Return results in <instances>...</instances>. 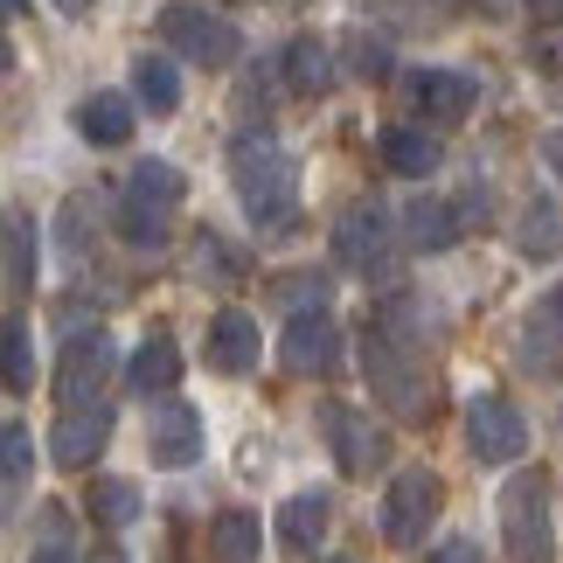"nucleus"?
Masks as SVG:
<instances>
[{
	"label": "nucleus",
	"instance_id": "f257e3e1",
	"mask_svg": "<svg viewBox=\"0 0 563 563\" xmlns=\"http://www.w3.org/2000/svg\"><path fill=\"white\" fill-rule=\"evenodd\" d=\"M230 188L244 216L257 230H292V209H299V161L278 146L272 133H244L230 140Z\"/></svg>",
	"mask_w": 563,
	"mask_h": 563
},
{
	"label": "nucleus",
	"instance_id": "f03ea898",
	"mask_svg": "<svg viewBox=\"0 0 563 563\" xmlns=\"http://www.w3.org/2000/svg\"><path fill=\"white\" fill-rule=\"evenodd\" d=\"M362 376H369V389L383 397V410L431 418V369H424L418 334H397V328H383V320H369V334H362Z\"/></svg>",
	"mask_w": 563,
	"mask_h": 563
},
{
	"label": "nucleus",
	"instance_id": "7ed1b4c3",
	"mask_svg": "<svg viewBox=\"0 0 563 563\" xmlns=\"http://www.w3.org/2000/svg\"><path fill=\"white\" fill-rule=\"evenodd\" d=\"M501 543H508V563H556V515H550L543 466H522L501 487Z\"/></svg>",
	"mask_w": 563,
	"mask_h": 563
},
{
	"label": "nucleus",
	"instance_id": "20e7f679",
	"mask_svg": "<svg viewBox=\"0 0 563 563\" xmlns=\"http://www.w3.org/2000/svg\"><path fill=\"white\" fill-rule=\"evenodd\" d=\"M161 35L167 49L195 70H230L236 56H244V35H236V21H223L216 8H195V0H175V8H161Z\"/></svg>",
	"mask_w": 563,
	"mask_h": 563
},
{
	"label": "nucleus",
	"instance_id": "39448f33",
	"mask_svg": "<svg viewBox=\"0 0 563 563\" xmlns=\"http://www.w3.org/2000/svg\"><path fill=\"white\" fill-rule=\"evenodd\" d=\"M439 508H445V481L431 466H404L397 481H389V494H383V543L389 550H418L424 543V529L439 522Z\"/></svg>",
	"mask_w": 563,
	"mask_h": 563
},
{
	"label": "nucleus",
	"instance_id": "423d86ee",
	"mask_svg": "<svg viewBox=\"0 0 563 563\" xmlns=\"http://www.w3.org/2000/svg\"><path fill=\"white\" fill-rule=\"evenodd\" d=\"M334 257L362 278H383L397 265V230H389V209L383 202H349L334 223Z\"/></svg>",
	"mask_w": 563,
	"mask_h": 563
},
{
	"label": "nucleus",
	"instance_id": "0eeeda50",
	"mask_svg": "<svg viewBox=\"0 0 563 563\" xmlns=\"http://www.w3.org/2000/svg\"><path fill=\"white\" fill-rule=\"evenodd\" d=\"M119 376V349L112 334H70L63 341V362H56V397L63 410H84V404H104V383Z\"/></svg>",
	"mask_w": 563,
	"mask_h": 563
},
{
	"label": "nucleus",
	"instance_id": "6e6552de",
	"mask_svg": "<svg viewBox=\"0 0 563 563\" xmlns=\"http://www.w3.org/2000/svg\"><path fill=\"white\" fill-rule=\"evenodd\" d=\"M466 452L481 466H515L529 452V418L508 397H473L466 404Z\"/></svg>",
	"mask_w": 563,
	"mask_h": 563
},
{
	"label": "nucleus",
	"instance_id": "1a4fd4ad",
	"mask_svg": "<svg viewBox=\"0 0 563 563\" xmlns=\"http://www.w3.org/2000/svg\"><path fill=\"white\" fill-rule=\"evenodd\" d=\"M320 424H328L334 466L349 473V481H369V473H383V466H389V431H383V424H369V410L328 404V410H320Z\"/></svg>",
	"mask_w": 563,
	"mask_h": 563
},
{
	"label": "nucleus",
	"instance_id": "9d476101",
	"mask_svg": "<svg viewBox=\"0 0 563 563\" xmlns=\"http://www.w3.org/2000/svg\"><path fill=\"white\" fill-rule=\"evenodd\" d=\"M404 104H410V125H460L473 104H481V77L466 70H410L404 77Z\"/></svg>",
	"mask_w": 563,
	"mask_h": 563
},
{
	"label": "nucleus",
	"instance_id": "9b49d317",
	"mask_svg": "<svg viewBox=\"0 0 563 563\" xmlns=\"http://www.w3.org/2000/svg\"><path fill=\"white\" fill-rule=\"evenodd\" d=\"M278 362H286V376H334V362H341L334 313H292L286 341H278Z\"/></svg>",
	"mask_w": 563,
	"mask_h": 563
},
{
	"label": "nucleus",
	"instance_id": "f8f14e48",
	"mask_svg": "<svg viewBox=\"0 0 563 563\" xmlns=\"http://www.w3.org/2000/svg\"><path fill=\"white\" fill-rule=\"evenodd\" d=\"M104 445H112V410L104 404H84V410H63L56 431H49V460L63 473H84L104 460Z\"/></svg>",
	"mask_w": 563,
	"mask_h": 563
},
{
	"label": "nucleus",
	"instance_id": "ddd939ff",
	"mask_svg": "<svg viewBox=\"0 0 563 563\" xmlns=\"http://www.w3.org/2000/svg\"><path fill=\"white\" fill-rule=\"evenodd\" d=\"M146 452H154V466L167 473H181L202 460V410L181 404V397H167L154 418H146Z\"/></svg>",
	"mask_w": 563,
	"mask_h": 563
},
{
	"label": "nucleus",
	"instance_id": "4468645a",
	"mask_svg": "<svg viewBox=\"0 0 563 563\" xmlns=\"http://www.w3.org/2000/svg\"><path fill=\"white\" fill-rule=\"evenodd\" d=\"M257 355H265V334H257V320L244 307H223L209 320V341H202V362L216 376H251Z\"/></svg>",
	"mask_w": 563,
	"mask_h": 563
},
{
	"label": "nucleus",
	"instance_id": "2eb2a0df",
	"mask_svg": "<svg viewBox=\"0 0 563 563\" xmlns=\"http://www.w3.org/2000/svg\"><path fill=\"white\" fill-rule=\"evenodd\" d=\"M376 154H383V167H389V175H404V181H424L431 167L445 161V146H439V133H424V125L397 119V125H383V133H376Z\"/></svg>",
	"mask_w": 563,
	"mask_h": 563
},
{
	"label": "nucleus",
	"instance_id": "dca6fc26",
	"mask_svg": "<svg viewBox=\"0 0 563 563\" xmlns=\"http://www.w3.org/2000/svg\"><path fill=\"white\" fill-rule=\"evenodd\" d=\"M278 70H286V91L292 98H328L334 77H341V63H334V49L320 35H292L286 56H278Z\"/></svg>",
	"mask_w": 563,
	"mask_h": 563
},
{
	"label": "nucleus",
	"instance_id": "f3484780",
	"mask_svg": "<svg viewBox=\"0 0 563 563\" xmlns=\"http://www.w3.org/2000/svg\"><path fill=\"white\" fill-rule=\"evenodd\" d=\"M515 251H522L529 265L563 257V195H529L522 216H515Z\"/></svg>",
	"mask_w": 563,
	"mask_h": 563
},
{
	"label": "nucleus",
	"instance_id": "a211bd4d",
	"mask_svg": "<svg viewBox=\"0 0 563 563\" xmlns=\"http://www.w3.org/2000/svg\"><path fill=\"white\" fill-rule=\"evenodd\" d=\"M404 244H410V251H424V257H439V251H452V244H466L460 209H452L445 195H418V202L404 209Z\"/></svg>",
	"mask_w": 563,
	"mask_h": 563
},
{
	"label": "nucleus",
	"instance_id": "6ab92c4d",
	"mask_svg": "<svg viewBox=\"0 0 563 563\" xmlns=\"http://www.w3.org/2000/svg\"><path fill=\"white\" fill-rule=\"evenodd\" d=\"M181 383V349L167 334H146L133 355H125V389L133 397H167V389Z\"/></svg>",
	"mask_w": 563,
	"mask_h": 563
},
{
	"label": "nucleus",
	"instance_id": "aec40b11",
	"mask_svg": "<svg viewBox=\"0 0 563 563\" xmlns=\"http://www.w3.org/2000/svg\"><path fill=\"white\" fill-rule=\"evenodd\" d=\"M77 133L91 146H125L133 140V98L125 91H91L77 104Z\"/></svg>",
	"mask_w": 563,
	"mask_h": 563
},
{
	"label": "nucleus",
	"instance_id": "412c9836",
	"mask_svg": "<svg viewBox=\"0 0 563 563\" xmlns=\"http://www.w3.org/2000/svg\"><path fill=\"white\" fill-rule=\"evenodd\" d=\"M257 550H265V529L251 508H223L209 522V563H257Z\"/></svg>",
	"mask_w": 563,
	"mask_h": 563
},
{
	"label": "nucleus",
	"instance_id": "4be33fe9",
	"mask_svg": "<svg viewBox=\"0 0 563 563\" xmlns=\"http://www.w3.org/2000/svg\"><path fill=\"white\" fill-rule=\"evenodd\" d=\"M133 104H146L154 119H175V112H181V63L140 56V63H133Z\"/></svg>",
	"mask_w": 563,
	"mask_h": 563
},
{
	"label": "nucleus",
	"instance_id": "5701e85b",
	"mask_svg": "<svg viewBox=\"0 0 563 563\" xmlns=\"http://www.w3.org/2000/svg\"><path fill=\"white\" fill-rule=\"evenodd\" d=\"M328 494H292L286 508H278V543H286L292 556H307V550H320V536H328Z\"/></svg>",
	"mask_w": 563,
	"mask_h": 563
},
{
	"label": "nucleus",
	"instance_id": "b1692460",
	"mask_svg": "<svg viewBox=\"0 0 563 563\" xmlns=\"http://www.w3.org/2000/svg\"><path fill=\"white\" fill-rule=\"evenodd\" d=\"M119 195H133V202H146V209H167V216H175L181 195H188V181H181V167H167V161H140L133 175H125Z\"/></svg>",
	"mask_w": 563,
	"mask_h": 563
},
{
	"label": "nucleus",
	"instance_id": "393cba45",
	"mask_svg": "<svg viewBox=\"0 0 563 563\" xmlns=\"http://www.w3.org/2000/svg\"><path fill=\"white\" fill-rule=\"evenodd\" d=\"M0 389H35V349H29V320L0 313Z\"/></svg>",
	"mask_w": 563,
	"mask_h": 563
},
{
	"label": "nucleus",
	"instance_id": "a878e982",
	"mask_svg": "<svg viewBox=\"0 0 563 563\" xmlns=\"http://www.w3.org/2000/svg\"><path fill=\"white\" fill-rule=\"evenodd\" d=\"M334 63H349V77H369V84H383L397 56H389V35H383V29H369V21H355V29L341 35V56H334Z\"/></svg>",
	"mask_w": 563,
	"mask_h": 563
},
{
	"label": "nucleus",
	"instance_id": "bb28decb",
	"mask_svg": "<svg viewBox=\"0 0 563 563\" xmlns=\"http://www.w3.org/2000/svg\"><path fill=\"white\" fill-rule=\"evenodd\" d=\"M0 286H8L14 299H29L35 286V223H8V251H0Z\"/></svg>",
	"mask_w": 563,
	"mask_h": 563
},
{
	"label": "nucleus",
	"instance_id": "cd10ccee",
	"mask_svg": "<svg viewBox=\"0 0 563 563\" xmlns=\"http://www.w3.org/2000/svg\"><path fill=\"white\" fill-rule=\"evenodd\" d=\"M91 522L98 529H133L140 522V487L133 481H91Z\"/></svg>",
	"mask_w": 563,
	"mask_h": 563
},
{
	"label": "nucleus",
	"instance_id": "c85d7f7f",
	"mask_svg": "<svg viewBox=\"0 0 563 563\" xmlns=\"http://www.w3.org/2000/svg\"><path fill=\"white\" fill-rule=\"evenodd\" d=\"M167 223H175L167 209H146V202H133V195H119V236L133 251H161L167 244Z\"/></svg>",
	"mask_w": 563,
	"mask_h": 563
},
{
	"label": "nucleus",
	"instance_id": "c756f323",
	"mask_svg": "<svg viewBox=\"0 0 563 563\" xmlns=\"http://www.w3.org/2000/svg\"><path fill=\"white\" fill-rule=\"evenodd\" d=\"M328 272H278L272 278V299L278 307H292V313H328Z\"/></svg>",
	"mask_w": 563,
	"mask_h": 563
},
{
	"label": "nucleus",
	"instance_id": "7c9ffc66",
	"mask_svg": "<svg viewBox=\"0 0 563 563\" xmlns=\"http://www.w3.org/2000/svg\"><path fill=\"white\" fill-rule=\"evenodd\" d=\"M376 14H404V21H389V29H445V21L460 14V0H376Z\"/></svg>",
	"mask_w": 563,
	"mask_h": 563
},
{
	"label": "nucleus",
	"instance_id": "2f4dec72",
	"mask_svg": "<svg viewBox=\"0 0 563 563\" xmlns=\"http://www.w3.org/2000/svg\"><path fill=\"white\" fill-rule=\"evenodd\" d=\"M29 466H35V439L21 424H0V481H29Z\"/></svg>",
	"mask_w": 563,
	"mask_h": 563
},
{
	"label": "nucleus",
	"instance_id": "473e14b6",
	"mask_svg": "<svg viewBox=\"0 0 563 563\" xmlns=\"http://www.w3.org/2000/svg\"><path fill=\"white\" fill-rule=\"evenodd\" d=\"M195 272H209V278H236V257L223 251V236H195Z\"/></svg>",
	"mask_w": 563,
	"mask_h": 563
},
{
	"label": "nucleus",
	"instance_id": "72a5a7b5",
	"mask_svg": "<svg viewBox=\"0 0 563 563\" xmlns=\"http://www.w3.org/2000/svg\"><path fill=\"white\" fill-rule=\"evenodd\" d=\"M452 209H460V230H473V223H494V195H487V181H466V195H460V202H452Z\"/></svg>",
	"mask_w": 563,
	"mask_h": 563
},
{
	"label": "nucleus",
	"instance_id": "f704fd0d",
	"mask_svg": "<svg viewBox=\"0 0 563 563\" xmlns=\"http://www.w3.org/2000/svg\"><path fill=\"white\" fill-rule=\"evenodd\" d=\"M251 77H265V70H251ZM251 77L236 84V119H251V112L265 119V112H272V84H251Z\"/></svg>",
	"mask_w": 563,
	"mask_h": 563
},
{
	"label": "nucleus",
	"instance_id": "c9c22d12",
	"mask_svg": "<svg viewBox=\"0 0 563 563\" xmlns=\"http://www.w3.org/2000/svg\"><path fill=\"white\" fill-rule=\"evenodd\" d=\"M431 563H487V556H481V543H473V536H445V543L431 550Z\"/></svg>",
	"mask_w": 563,
	"mask_h": 563
},
{
	"label": "nucleus",
	"instance_id": "e433bc0d",
	"mask_svg": "<svg viewBox=\"0 0 563 563\" xmlns=\"http://www.w3.org/2000/svg\"><path fill=\"white\" fill-rule=\"evenodd\" d=\"M536 320H543V334L563 341V286H550V299H543V313H536Z\"/></svg>",
	"mask_w": 563,
	"mask_h": 563
},
{
	"label": "nucleus",
	"instance_id": "4c0bfd02",
	"mask_svg": "<svg viewBox=\"0 0 563 563\" xmlns=\"http://www.w3.org/2000/svg\"><path fill=\"white\" fill-rule=\"evenodd\" d=\"M529 21H536V29H556V21H563V0H529Z\"/></svg>",
	"mask_w": 563,
	"mask_h": 563
},
{
	"label": "nucleus",
	"instance_id": "58836bf2",
	"mask_svg": "<svg viewBox=\"0 0 563 563\" xmlns=\"http://www.w3.org/2000/svg\"><path fill=\"white\" fill-rule=\"evenodd\" d=\"M543 161H550V175L563 181V125H556V133H543Z\"/></svg>",
	"mask_w": 563,
	"mask_h": 563
},
{
	"label": "nucleus",
	"instance_id": "ea45409f",
	"mask_svg": "<svg viewBox=\"0 0 563 563\" xmlns=\"http://www.w3.org/2000/svg\"><path fill=\"white\" fill-rule=\"evenodd\" d=\"M29 563H77V556H70V550H63V543H42V550H35Z\"/></svg>",
	"mask_w": 563,
	"mask_h": 563
},
{
	"label": "nucleus",
	"instance_id": "a19ab883",
	"mask_svg": "<svg viewBox=\"0 0 563 563\" xmlns=\"http://www.w3.org/2000/svg\"><path fill=\"white\" fill-rule=\"evenodd\" d=\"M0 77H14V42L0 35Z\"/></svg>",
	"mask_w": 563,
	"mask_h": 563
},
{
	"label": "nucleus",
	"instance_id": "79ce46f5",
	"mask_svg": "<svg viewBox=\"0 0 563 563\" xmlns=\"http://www.w3.org/2000/svg\"><path fill=\"white\" fill-rule=\"evenodd\" d=\"M29 14V0H0V21H21Z\"/></svg>",
	"mask_w": 563,
	"mask_h": 563
},
{
	"label": "nucleus",
	"instance_id": "37998d69",
	"mask_svg": "<svg viewBox=\"0 0 563 563\" xmlns=\"http://www.w3.org/2000/svg\"><path fill=\"white\" fill-rule=\"evenodd\" d=\"M91 563H125V556H119V550H112V543H104V550H98V556H91Z\"/></svg>",
	"mask_w": 563,
	"mask_h": 563
},
{
	"label": "nucleus",
	"instance_id": "c03bdc74",
	"mask_svg": "<svg viewBox=\"0 0 563 563\" xmlns=\"http://www.w3.org/2000/svg\"><path fill=\"white\" fill-rule=\"evenodd\" d=\"M56 8H63V14H84V8H91V0H56Z\"/></svg>",
	"mask_w": 563,
	"mask_h": 563
}]
</instances>
